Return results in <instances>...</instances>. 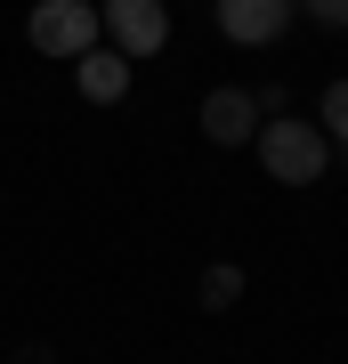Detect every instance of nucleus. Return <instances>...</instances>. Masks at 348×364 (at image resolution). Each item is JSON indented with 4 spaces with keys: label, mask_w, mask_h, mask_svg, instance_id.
I'll use <instances>...</instances> for the list:
<instances>
[{
    "label": "nucleus",
    "mask_w": 348,
    "mask_h": 364,
    "mask_svg": "<svg viewBox=\"0 0 348 364\" xmlns=\"http://www.w3.org/2000/svg\"><path fill=\"white\" fill-rule=\"evenodd\" d=\"M259 162H268L284 186H308V178H324L332 146H324L316 122H268V130H259Z\"/></svg>",
    "instance_id": "nucleus-1"
},
{
    "label": "nucleus",
    "mask_w": 348,
    "mask_h": 364,
    "mask_svg": "<svg viewBox=\"0 0 348 364\" xmlns=\"http://www.w3.org/2000/svg\"><path fill=\"white\" fill-rule=\"evenodd\" d=\"M25 33H33L41 57H81V49H97V9H81V0H41Z\"/></svg>",
    "instance_id": "nucleus-2"
},
{
    "label": "nucleus",
    "mask_w": 348,
    "mask_h": 364,
    "mask_svg": "<svg viewBox=\"0 0 348 364\" xmlns=\"http://www.w3.org/2000/svg\"><path fill=\"white\" fill-rule=\"evenodd\" d=\"M97 25L114 33V49H122V57H154L162 41H170V9H162V0H105Z\"/></svg>",
    "instance_id": "nucleus-3"
},
{
    "label": "nucleus",
    "mask_w": 348,
    "mask_h": 364,
    "mask_svg": "<svg viewBox=\"0 0 348 364\" xmlns=\"http://www.w3.org/2000/svg\"><path fill=\"white\" fill-rule=\"evenodd\" d=\"M203 138H211V146L259 138V97H251V90H211V97H203Z\"/></svg>",
    "instance_id": "nucleus-4"
},
{
    "label": "nucleus",
    "mask_w": 348,
    "mask_h": 364,
    "mask_svg": "<svg viewBox=\"0 0 348 364\" xmlns=\"http://www.w3.org/2000/svg\"><path fill=\"white\" fill-rule=\"evenodd\" d=\"M219 25H227V41L259 49V41H275L292 25V0H219Z\"/></svg>",
    "instance_id": "nucleus-5"
},
{
    "label": "nucleus",
    "mask_w": 348,
    "mask_h": 364,
    "mask_svg": "<svg viewBox=\"0 0 348 364\" xmlns=\"http://www.w3.org/2000/svg\"><path fill=\"white\" fill-rule=\"evenodd\" d=\"M73 81H81L90 105H114V97L130 90V57H122V49H81V57H73Z\"/></svg>",
    "instance_id": "nucleus-6"
},
{
    "label": "nucleus",
    "mask_w": 348,
    "mask_h": 364,
    "mask_svg": "<svg viewBox=\"0 0 348 364\" xmlns=\"http://www.w3.org/2000/svg\"><path fill=\"white\" fill-rule=\"evenodd\" d=\"M324 146H348V81L324 90Z\"/></svg>",
    "instance_id": "nucleus-7"
},
{
    "label": "nucleus",
    "mask_w": 348,
    "mask_h": 364,
    "mask_svg": "<svg viewBox=\"0 0 348 364\" xmlns=\"http://www.w3.org/2000/svg\"><path fill=\"white\" fill-rule=\"evenodd\" d=\"M235 299H243V275H235V267H211L203 275V308H235Z\"/></svg>",
    "instance_id": "nucleus-8"
},
{
    "label": "nucleus",
    "mask_w": 348,
    "mask_h": 364,
    "mask_svg": "<svg viewBox=\"0 0 348 364\" xmlns=\"http://www.w3.org/2000/svg\"><path fill=\"white\" fill-rule=\"evenodd\" d=\"M308 16H316V25H340V33H348V0H308Z\"/></svg>",
    "instance_id": "nucleus-9"
}]
</instances>
